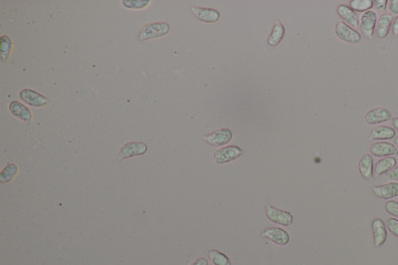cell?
<instances>
[{"instance_id": "obj_9", "label": "cell", "mask_w": 398, "mask_h": 265, "mask_svg": "<svg viewBox=\"0 0 398 265\" xmlns=\"http://www.w3.org/2000/svg\"><path fill=\"white\" fill-rule=\"evenodd\" d=\"M391 118H392L391 112L386 108H382V107L371 109L365 114V121L368 125H376L379 123L387 122L391 120Z\"/></svg>"}, {"instance_id": "obj_23", "label": "cell", "mask_w": 398, "mask_h": 265, "mask_svg": "<svg viewBox=\"0 0 398 265\" xmlns=\"http://www.w3.org/2000/svg\"><path fill=\"white\" fill-rule=\"evenodd\" d=\"M208 256H209V259L212 261V263L214 265H232L229 257L226 254H224L216 249H211L208 252Z\"/></svg>"}, {"instance_id": "obj_22", "label": "cell", "mask_w": 398, "mask_h": 265, "mask_svg": "<svg viewBox=\"0 0 398 265\" xmlns=\"http://www.w3.org/2000/svg\"><path fill=\"white\" fill-rule=\"evenodd\" d=\"M17 173H18V167L15 164L13 163L7 164L0 173V183L6 184L11 182L14 179V177L17 175Z\"/></svg>"}, {"instance_id": "obj_20", "label": "cell", "mask_w": 398, "mask_h": 265, "mask_svg": "<svg viewBox=\"0 0 398 265\" xmlns=\"http://www.w3.org/2000/svg\"><path fill=\"white\" fill-rule=\"evenodd\" d=\"M395 137V131L387 126H379L370 132V140H390Z\"/></svg>"}, {"instance_id": "obj_2", "label": "cell", "mask_w": 398, "mask_h": 265, "mask_svg": "<svg viewBox=\"0 0 398 265\" xmlns=\"http://www.w3.org/2000/svg\"><path fill=\"white\" fill-rule=\"evenodd\" d=\"M148 147L146 144L141 142H130L125 144L119 153L118 159L123 161L126 159H131L133 157L143 156L147 153Z\"/></svg>"}, {"instance_id": "obj_1", "label": "cell", "mask_w": 398, "mask_h": 265, "mask_svg": "<svg viewBox=\"0 0 398 265\" xmlns=\"http://www.w3.org/2000/svg\"><path fill=\"white\" fill-rule=\"evenodd\" d=\"M170 31V25L165 22H154L144 25L138 34L140 41H146L154 38H160L167 35Z\"/></svg>"}, {"instance_id": "obj_14", "label": "cell", "mask_w": 398, "mask_h": 265, "mask_svg": "<svg viewBox=\"0 0 398 265\" xmlns=\"http://www.w3.org/2000/svg\"><path fill=\"white\" fill-rule=\"evenodd\" d=\"M372 192L378 199H393L398 196V184L391 182L382 186H377L372 189Z\"/></svg>"}, {"instance_id": "obj_8", "label": "cell", "mask_w": 398, "mask_h": 265, "mask_svg": "<svg viewBox=\"0 0 398 265\" xmlns=\"http://www.w3.org/2000/svg\"><path fill=\"white\" fill-rule=\"evenodd\" d=\"M377 21V15L374 11L368 10L364 12L360 18V28L362 34L369 39L373 38L375 25Z\"/></svg>"}, {"instance_id": "obj_12", "label": "cell", "mask_w": 398, "mask_h": 265, "mask_svg": "<svg viewBox=\"0 0 398 265\" xmlns=\"http://www.w3.org/2000/svg\"><path fill=\"white\" fill-rule=\"evenodd\" d=\"M9 111L13 117L25 123H31L32 121L31 111L19 101H11L9 103Z\"/></svg>"}, {"instance_id": "obj_7", "label": "cell", "mask_w": 398, "mask_h": 265, "mask_svg": "<svg viewBox=\"0 0 398 265\" xmlns=\"http://www.w3.org/2000/svg\"><path fill=\"white\" fill-rule=\"evenodd\" d=\"M19 97L25 104L35 108L44 107L49 102L47 97L30 89H22L19 92Z\"/></svg>"}, {"instance_id": "obj_32", "label": "cell", "mask_w": 398, "mask_h": 265, "mask_svg": "<svg viewBox=\"0 0 398 265\" xmlns=\"http://www.w3.org/2000/svg\"><path fill=\"white\" fill-rule=\"evenodd\" d=\"M208 260L206 259V258H204V257H199L197 258L193 263H191L190 265H208Z\"/></svg>"}, {"instance_id": "obj_33", "label": "cell", "mask_w": 398, "mask_h": 265, "mask_svg": "<svg viewBox=\"0 0 398 265\" xmlns=\"http://www.w3.org/2000/svg\"><path fill=\"white\" fill-rule=\"evenodd\" d=\"M392 33H393L395 36H398V16L396 17V19L394 20L393 25H392Z\"/></svg>"}, {"instance_id": "obj_27", "label": "cell", "mask_w": 398, "mask_h": 265, "mask_svg": "<svg viewBox=\"0 0 398 265\" xmlns=\"http://www.w3.org/2000/svg\"><path fill=\"white\" fill-rule=\"evenodd\" d=\"M385 210H386V212L387 213H389V214H391V215H393V216H395V217H397L398 218V202L397 201H394V200H390V201H387L386 203H385Z\"/></svg>"}, {"instance_id": "obj_13", "label": "cell", "mask_w": 398, "mask_h": 265, "mask_svg": "<svg viewBox=\"0 0 398 265\" xmlns=\"http://www.w3.org/2000/svg\"><path fill=\"white\" fill-rule=\"evenodd\" d=\"M372 233L375 247H380L383 245L387 238V231L384 222L380 218H375L372 221Z\"/></svg>"}, {"instance_id": "obj_16", "label": "cell", "mask_w": 398, "mask_h": 265, "mask_svg": "<svg viewBox=\"0 0 398 265\" xmlns=\"http://www.w3.org/2000/svg\"><path fill=\"white\" fill-rule=\"evenodd\" d=\"M359 173L368 182L373 181V159L370 155L364 154L359 161Z\"/></svg>"}, {"instance_id": "obj_19", "label": "cell", "mask_w": 398, "mask_h": 265, "mask_svg": "<svg viewBox=\"0 0 398 265\" xmlns=\"http://www.w3.org/2000/svg\"><path fill=\"white\" fill-rule=\"evenodd\" d=\"M284 35H285V28L283 24L279 20H276L272 32L268 38V44L272 47L277 46L284 38Z\"/></svg>"}, {"instance_id": "obj_17", "label": "cell", "mask_w": 398, "mask_h": 265, "mask_svg": "<svg viewBox=\"0 0 398 265\" xmlns=\"http://www.w3.org/2000/svg\"><path fill=\"white\" fill-rule=\"evenodd\" d=\"M392 15L389 13L382 14L380 18L377 21L376 24V29H375V35L378 38H385L390 30L391 23H392Z\"/></svg>"}, {"instance_id": "obj_11", "label": "cell", "mask_w": 398, "mask_h": 265, "mask_svg": "<svg viewBox=\"0 0 398 265\" xmlns=\"http://www.w3.org/2000/svg\"><path fill=\"white\" fill-rule=\"evenodd\" d=\"M191 12L196 19L205 23H214L220 19L219 11L212 8L192 7Z\"/></svg>"}, {"instance_id": "obj_6", "label": "cell", "mask_w": 398, "mask_h": 265, "mask_svg": "<svg viewBox=\"0 0 398 265\" xmlns=\"http://www.w3.org/2000/svg\"><path fill=\"white\" fill-rule=\"evenodd\" d=\"M233 137L230 129L223 128L203 136V141L212 147H221L228 144Z\"/></svg>"}, {"instance_id": "obj_29", "label": "cell", "mask_w": 398, "mask_h": 265, "mask_svg": "<svg viewBox=\"0 0 398 265\" xmlns=\"http://www.w3.org/2000/svg\"><path fill=\"white\" fill-rule=\"evenodd\" d=\"M388 9L392 14H398V0L388 1Z\"/></svg>"}, {"instance_id": "obj_34", "label": "cell", "mask_w": 398, "mask_h": 265, "mask_svg": "<svg viewBox=\"0 0 398 265\" xmlns=\"http://www.w3.org/2000/svg\"><path fill=\"white\" fill-rule=\"evenodd\" d=\"M393 127L395 128L396 131H398V118H395V119L393 120Z\"/></svg>"}, {"instance_id": "obj_25", "label": "cell", "mask_w": 398, "mask_h": 265, "mask_svg": "<svg viewBox=\"0 0 398 265\" xmlns=\"http://www.w3.org/2000/svg\"><path fill=\"white\" fill-rule=\"evenodd\" d=\"M350 6L353 11L366 12L373 6V1L371 0H352L350 1Z\"/></svg>"}, {"instance_id": "obj_15", "label": "cell", "mask_w": 398, "mask_h": 265, "mask_svg": "<svg viewBox=\"0 0 398 265\" xmlns=\"http://www.w3.org/2000/svg\"><path fill=\"white\" fill-rule=\"evenodd\" d=\"M370 153L375 157H389L396 156L398 154L396 147H394L390 143L379 142L372 144L370 147Z\"/></svg>"}, {"instance_id": "obj_3", "label": "cell", "mask_w": 398, "mask_h": 265, "mask_svg": "<svg viewBox=\"0 0 398 265\" xmlns=\"http://www.w3.org/2000/svg\"><path fill=\"white\" fill-rule=\"evenodd\" d=\"M335 35L340 40L350 44H358L361 41V35L343 21H340L336 24Z\"/></svg>"}, {"instance_id": "obj_21", "label": "cell", "mask_w": 398, "mask_h": 265, "mask_svg": "<svg viewBox=\"0 0 398 265\" xmlns=\"http://www.w3.org/2000/svg\"><path fill=\"white\" fill-rule=\"evenodd\" d=\"M396 166V160L392 157H387L382 160H380L376 165L374 169V173L376 176H381L386 174L387 172L393 170V168Z\"/></svg>"}, {"instance_id": "obj_10", "label": "cell", "mask_w": 398, "mask_h": 265, "mask_svg": "<svg viewBox=\"0 0 398 265\" xmlns=\"http://www.w3.org/2000/svg\"><path fill=\"white\" fill-rule=\"evenodd\" d=\"M262 235L280 246L287 245L290 242L289 233L280 227H269L263 231Z\"/></svg>"}, {"instance_id": "obj_5", "label": "cell", "mask_w": 398, "mask_h": 265, "mask_svg": "<svg viewBox=\"0 0 398 265\" xmlns=\"http://www.w3.org/2000/svg\"><path fill=\"white\" fill-rule=\"evenodd\" d=\"M243 154V151L237 146H228L221 148L220 150L216 151L213 155V159L216 164L222 165L230 163L238 158H240Z\"/></svg>"}, {"instance_id": "obj_30", "label": "cell", "mask_w": 398, "mask_h": 265, "mask_svg": "<svg viewBox=\"0 0 398 265\" xmlns=\"http://www.w3.org/2000/svg\"><path fill=\"white\" fill-rule=\"evenodd\" d=\"M387 3H388V1H386V0H376V1L373 2V5L378 10H384L386 5H387Z\"/></svg>"}, {"instance_id": "obj_24", "label": "cell", "mask_w": 398, "mask_h": 265, "mask_svg": "<svg viewBox=\"0 0 398 265\" xmlns=\"http://www.w3.org/2000/svg\"><path fill=\"white\" fill-rule=\"evenodd\" d=\"M12 49V41L7 35H2L0 38V57L3 61L7 60Z\"/></svg>"}, {"instance_id": "obj_35", "label": "cell", "mask_w": 398, "mask_h": 265, "mask_svg": "<svg viewBox=\"0 0 398 265\" xmlns=\"http://www.w3.org/2000/svg\"><path fill=\"white\" fill-rule=\"evenodd\" d=\"M394 143H395V146H396V148L398 149V137L394 140Z\"/></svg>"}, {"instance_id": "obj_18", "label": "cell", "mask_w": 398, "mask_h": 265, "mask_svg": "<svg viewBox=\"0 0 398 265\" xmlns=\"http://www.w3.org/2000/svg\"><path fill=\"white\" fill-rule=\"evenodd\" d=\"M337 13L349 25H351L352 27H358L359 18L350 7L341 4L337 7Z\"/></svg>"}, {"instance_id": "obj_31", "label": "cell", "mask_w": 398, "mask_h": 265, "mask_svg": "<svg viewBox=\"0 0 398 265\" xmlns=\"http://www.w3.org/2000/svg\"><path fill=\"white\" fill-rule=\"evenodd\" d=\"M388 178L391 179V180H393V181H398V167H396L395 169H393L392 171L389 172Z\"/></svg>"}, {"instance_id": "obj_26", "label": "cell", "mask_w": 398, "mask_h": 265, "mask_svg": "<svg viewBox=\"0 0 398 265\" xmlns=\"http://www.w3.org/2000/svg\"><path fill=\"white\" fill-rule=\"evenodd\" d=\"M149 0H123L124 7L129 9H143L149 5Z\"/></svg>"}, {"instance_id": "obj_28", "label": "cell", "mask_w": 398, "mask_h": 265, "mask_svg": "<svg viewBox=\"0 0 398 265\" xmlns=\"http://www.w3.org/2000/svg\"><path fill=\"white\" fill-rule=\"evenodd\" d=\"M386 225H387V228H388V230L393 234V235H395L396 237H398V220L397 219H395V218H389L388 220H387V223H386Z\"/></svg>"}, {"instance_id": "obj_4", "label": "cell", "mask_w": 398, "mask_h": 265, "mask_svg": "<svg viewBox=\"0 0 398 265\" xmlns=\"http://www.w3.org/2000/svg\"><path fill=\"white\" fill-rule=\"evenodd\" d=\"M265 213L267 218L277 224L284 225V226H290L292 225L294 218L293 215L285 210L276 208L272 205H267L265 207Z\"/></svg>"}]
</instances>
